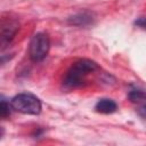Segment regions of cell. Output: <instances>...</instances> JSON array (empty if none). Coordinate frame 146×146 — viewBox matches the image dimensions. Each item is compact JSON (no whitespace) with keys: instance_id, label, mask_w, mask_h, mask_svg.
I'll return each instance as SVG.
<instances>
[{"instance_id":"1","label":"cell","mask_w":146,"mask_h":146,"mask_svg":"<svg viewBox=\"0 0 146 146\" xmlns=\"http://www.w3.org/2000/svg\"><path fill=\"white\" fill-rule=\"evenodd\" d=\"M99 70V66L96 62L88 59V58H81L76 60L66 72L63 84L66 88H79L82 87L86 82L87 76L90 73H94Z\"/></svg>"},{"instance_id":"2","label":"cell","mask_w":146,"mask_h":146,"mask_svg":"<svg viewBox=\"0 0 146 146\" xmlns=\"http://www.w3.org/2000/svg\"><path fill=\"white\" fill-rule=\"evenodd\" d=\"M13 110L30 115H38L41 112L42 105L40 99L30 92H21L13 97L10 100Z\"/></svg>"},{"instance_id":"3","label":"cell","mask_w":146,"mask_h":146,"mask_svg":"<svg viewBox=\"0 0 146 146\" xmlns=\"http://www.w3.org/2000/svg\"><path fill=\"white\" fill-rule=\"evenodd\" d=\"M50 48V40L48 34L38 32L31 39L29 47V56L32 62H41L48 55Z\"/></svg>"},{"instance_id":"4","label":"cell","mask_w":146,"mask_h":146,"mask_svg":"<svg viewBox=\"0 0 146 146\" xmlns=\"http://www.w3.org/2000/svg\"><path fill=\"white\" fill-rule=\"evenodd\" d=\"M19 29V24L14 19H7L3 21L1 24V44L5 47L7 43H9L13 38L15 36L16 32Z\"/></svg>"},{"instance_id":"5","label":"cell","mask_w":146,"mask_h":146,"mask_svg":"<svg viewBox=\"0 0 146 146\" xmlns=\"http://www.w3.org/2000/svg\"><path fill=\"white\" fill-rule=\"evenodd\" d=\"M95 110L98 113L102 114H112L114 112H116L117 110V104L110 98H102L99 99L96 105H95Z\"/></svg>"},{"instance_id":"6","label":"cell","mask_w":146,"mask_h":146,"mask_svg":"<svg viewBox=\"0 0 146 146\" xmlns=\"http://www.w3.org/2000/svg\"><path fill=\"white\" fill-rule=\"evenodd\" d=\"M91 22V15L88 13H79L71 17V23L75 25H87Z\"/></svg>"},{"instance_id":"7","label":"cell","mask_w":146,"mask_h":146,"mask_svg":"<svg viewBox=\"0 0 146 146\" xmlns=\"http://www.w3.org/2000/svg\"><path fill=\"white\" fill-rule=\"evenodd\" d=\"M129 98L133 103H140L146 99V91L140 89H133L129 92Z\"/></svg>"},{"instance_id":"8","label":"cell","mask_w":146,"mask_h":146,"mask_svg":"<svg viewBox=\"0 0 146 146\" xmlns=\"http://www.w3.org/2000/svg\"><path fill=\"white\" fill-rule=\"evenodd\" d=\"M11 108H13L11 103H9V102H7L5 98H2V99H1V107H0L1 117H2V119L8 117V116L10 115V113H11Z\"/></svg>"},{"instance_id":"9","label":"cell","mask_w":146,"mask_h":146,"mask_svg":"<svg viewBox=\"0 0 146 146\" xmlns=\"http://www.w3.org/2000/svg\"><path fill=\"white\" fill-rule=\"evenodd\" d=\"M137 113L139 114V116H140V117H143V119H145V120H146V103H145V104H143V105L137 110Z\"/></svg>"},{"instance_id":"10","label":"cell","mask_w":146,"mask_h":146,"mask_svg":"<svg viewBox=\"0 0 146 146\" xmlns=\"http://www.w3.org/2000/svg\"><path fill=\"white\" fill-rule=\"evenodd\" d=\"M137 26H139V27H141V29H145L146 30V18H139L138 21H136V23H135Z\"/></svg>"}]
</instances>
